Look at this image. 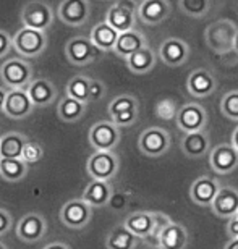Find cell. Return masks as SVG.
Returning a JSON list of instances; mask_svg holds the SVG:
<instances>
[{
  "label": "cell",
  "instance_id": "6da1fadb",
  "mask_svg": "<svg viewBox=\"0 0 238 249\" xmlns=\"http://www.w3.org/2000/svg\"><path fill=\"white\" fill-rule=\"evenodd\" d=\"M238 28L232 19H217L211 23L204 31V41L207 47L216 53H229L234 51L235 37H237Z\"/></svg>",
  "mask_w": 238,
  "mask_h": 249
},
{
  "label": "cell",
  "instance_id": "7a4b0ae2",
  "mask_svg": "<svg viewBox=\"0 0 238 249\" xmlns=\"http://www.w3.org/2000/svg\"><path fill=\"white\" fill-rule=\"evenodd\" d=\"M49 37L44 31L23 26L13 34V49L23 58H36L47 49Z\"/></svg>",
  "mask_w": 238,
  "mask_h": 249
},
{
  "label": "cell",
  "instance_id": "3957f363",
  "mask_svg": "<svg viewBox=\"0 0 238 249\" xmlns=\"http://www.w3.org/2000/svg\"><path fill=\"white\" fill-rule=\"evenodd\" d=\"M107 112L118 128L133 126L140 117V102L131 94H120L109 102Z\"/></svg>",
  "mask_w": 238,
  "mask_h": 249
},
{
  "label": "cell",
  "instance_id": "277c9868",
  "mask_svg": "<svg viewBox=\"0 0 238 249\" xmlns=\"http://www.w3.org/2000/svg\"><path fill=\"white\" fill-rule=\"evenodd\" d=\"M120 170V159L113 151H94L86 162V172L92 180L110 181Z\"/></svg>",
  "mask_w": 238,
  "mask_h": 249
},
{
  "label": "cell",
  "instance_id": "5b68a950",
  "mask_svg": "<svg viewBox=\"0 0 238 249\" xmlns=\"http://www.w3.org/2000/svg\"><path fill=\"white\" fill-rule=\"evenodd\" d=\"M0 79L8 89H26L34 79L33 67L23 58H10L0 67Z\"/></svg>",
  "mask_w": 238,
  "mask_h": 249
},
{
  "label": "cell",
  "instance_id": "8992f818",
  "mask_svg": "<svg viewBox=\"0 0 238 249\" xmlns=\"http://www.w3.org/2000/svg\"><path fill=\"white\" fill-rule=\"evenodd\" d=\"M172 136L167 129L161 126H149L145 131H141L138 138V149L146 157H162L170 151Z\"/></svg>",
  "mask_w": 238,
  "mask_h": 249
},
{
  "label": "cell",
  "instance_id": "52a82bcc",
  "mask_svg": "<svg viewBox=\"0 0 238 249\" xmlns=\"http://www.w3.org/2000/svg\"><path fill=\"white\" fill-rule=\"evenodd\" d=\"M65 55L67 60L76 67H86L99 60L102 55V51L94 46L91 37L86 36H76L72 37L65 46Z\"/></svg>",
  "mask_w": 238,
  "mask_h": 249
},
{
  "label": "cell",
  "instance_id": "ba28073f",
  "mask_svg": "<svg viewBox=\"0 0 238 249\" xmlns=\"http://www.w3.org/2000/svg\"><path fill=\"white\" fill-rule=\"evenodd\" d=\"M120 128L112 120L96 122L89 129L88 139L94 151H113L120 142Z\"/></svg>",
  "mask_w": 238,
  "mask_h": 249
},
{
  "label": "cell",
  "instance_id": "9c48e42d",
  "mask_svg": "<svg viewBox=\"0 0 238 249\" xmlns=\"http://www.w3.org/2000/svg\"><path fill=\"white\" fill-rule=\"evenodd\" d=\"M138 19V5L133 0H118L107 10L106 21L115 28L118 33H125L130 29H136Z\"/></svg>",
  "mask_w": 238,
  "mask_h": 249
},
{
  "label": "cell",
  "instance_id": "30bf717a",
  "mask_svg": "<svg viewBox=\"0 0 238 249\" xmlns=\"http://www.w3.org/2000/svg\"><path fill=\"white\" fill-rule=\"evenodd\" d=\"M92 218V206L84 199H70L60 209V222L70 230H83Z\"/></svg>",
  "mask_w": 238,
  "mask_h": 249
},
{
  "label": "cell",
  "instance_id": "8fae6325",
  "mask_svg": "<svg viewBox=\"0 0 238 249\" xmlns=\"http://www.w3.org/2000/svg\"><path fill=\"white\" fill-rule=\"evenodd\" d=\"M175 123L180 131L193 133V131H204L209 117H207L206 108L198 102H188L178 108Z\"/></svg>",
  "mask_w": 238,
  "mask_h": 249
},
{
  "label": "cell",
  "instance_id": "7c38bea8",
  "mask_svg": "<svg viewBox=\"0 0 238 249\" xmlns=\"http://www.w3.org/2000/svg\"><path fill=\"white\" fill-rule=\"evenodd\" d=\"M21 21L23 26L46 33L54 23L52 7L42 0H31L21 8Z\"/></svg>",
  "mask_w": 238,
  "mask_h": 249
},
{
  "label": "cell",
  "instance_id": "4fadbf2b",
  "mask_svg": "<svg viewBox=\"0 0 238 249\" xmlns=\"http://www.w3.org/2000/svg\"><path fill=\"white\" fill-rule=\"evenodd\" d=\"M209 163L217 175H230L238 168V151L232 142L217 144L209 152Z\"/></svg>",
  "mask_w": 238,
  "mask_h": 249
},
{
  "label": "cell",
  "instance_id": "5bb4252c",
  "mask_svg": "<svg viewBox=\"0 0 238 249\" xmlns=\"http://www.w3.org/2000/svg\"><path fill=\"white\" fill-rule=\"evenodd\" d=\"M57 17L68 26H83L91 17V5L88 0H62L57 8Z\"/></svg>",
  "mask_w": 238,
  "mask_h": 249
},
{
  "label": "cell",
  "instance_id": "9a60e30c",
  "mask_svg": "<svg viewBox=\"0 0 238 249\" xmlns=\"http://www.w3.org/2000/svg\"><path fill=\"white\" fill-rule=\"evenodd\" d=\"M47 231V222L41 213L29 212L21 217V220L17 225V236L23 243L33 245V243L41 241Z\"/></svg>",
  "mask_w": 238,
  "mask_h": 249
},
{
  "label": "cell",
  "instance_id": "2e32d148",
  "mask_svg": "<svg viewBox=\"0 0 238 249\" xmlns=\"http://www.w3.org/2000/svg\"><path fill=\"white\" fill-rule=\"evenodd\" d=\"M34 102L31 101L26 89H8L7 101H5L3 113L13 120H23L34 112Z\"/></svg>",
  "mask_w": 238,
  "mask_h": 249
},
{
  "label": "cell",
  "instance_id": "e0dca14e",
  "mask_svg": "<svg viewBox=\"0 0 238 249\" xmlns=\"http://www.w3.org/2000/svg\"><path fill=\"white\" fill-rule=\"evenodd\" d=\"M217 89V79L214 73L206 68H196L188 74L186 91L196 99H206L212 96Z\"/></svg>",
  "mask_w": 238,
  "mask_h": 249
},
{
  "label": "cell",
  "instance_id": "ac0fdd59",
  "mask_svg": "<svg viewBox=\"0 0 238 249\" xmlns=\"http://www.w3.org/2000/svg\"><path fill=\"white\" fill-rule=\"evenodd\" d=\"M222 185L219 180L209 175L198 177L190 186V199L201 207H211L216 196L219 194Z\"/></svg>",
  "mask_w": 238,
  "mask_h": 249
},
{
  "label": "cell",
  "instance_id": "d6986e66",
  "mask_svg": "<svg viewBox=\"0 0 238 249\" xmlns=\"http://www.w3.org/2000/svg\"><path fill=\"white\" fill-rule=\"evenodd\" d=\"M159 60L167 67H180L190 57V46L183 39L168 37L159 46Z\"/></svg>",
  "mask_w": 238,
  "mask_h": 249
},
{
  "label": "cell",
  "instance_id": "ffe728a7",
  "mask_svg": "<svg viewBox=\"0 0 238 249\" xmlns=\"http://www.w3.org/2000/svg\"><path fill=\"white\" fill-rule=\"evenodd\" d=\"M172 7L168 0H143L138 5V19L149 26L165 21L170 17Z\"/></svg>",
  "mask_w": 238,
  "mask_h": 249
},
{
  "label": "cell",
  "instance_id": "44dd1931",
  "mask_svg": "<svg viewBox=\"0 0 238 249\" xmlns=\"http://www.w3.org/2000/svg\"><path fill=\"white\" fill-rule=\"evenodd\" d=\"M180 149L188 159H202L211 152V138L207 131H193L183 133L180 141Z\"/></svg>",
  "mask_w": 238,
  "mask_h": 249
},
{
  "label": "cell",
  "instance_id": "7402d4cb",
  "mask_svg": "<svg viewBox=\"0 0 238 249\" xmlns=\"http://www.w3.org/2000/svg\"><path fill=\"white\" fill-rule=\"evenodd\" d=\"M211 212L219 218H230L238 213V189L234 186H222L211 206Z\"/></svg>",
  "mask_w": 238,
  "mask_h": 249
},
{
  "label": "cell",
  "instance_id": "603a6c76",
  "mask_svg": "<svg viewBox=\"0 0 238 249\" xmlns=\"http://www.w3.org/2000/svg\"><path fill=\"white\" fill-rule=\"evenodd\" d=\"M156 223H157V212L138 211V212L130 213V215L125 218L123 225L131 233H135L140 240H147V238L152 235V231H154Z\"/></svg>",
  "mask_w": 238,
  "mask_h": 249
},
{
  "label": "cell",
  "instance_id": "cb8c5ba5",
  "mask_svg": "<svg viewBox=\"0 0 238 249\" xmlns=\"http://www.w3.org/2000/svg\"><path fill=\"white\" fill-rule=\"evenodd\" d=\"M147 37L138 29H130V31L120 33L118 34L117 44H115V55H118L123 60H127L128 57L133 55L135 52L141 51L143 47H147Z\"/></svg>",
  "mask_w": 238,
  "mask_h": 249
},
{
  "label": "cell",
  "instance_id": "d4e9b609",
  "mask_svg": "<svg viewBox=\"0 0 238 249\" xmlns=\"http://www.w3.org/2000/svg\"><path fill=\"white\" fill-rule=\"evenodd\" d=\"M188 246V230L182 223L170 222L159 235V249H186Z\"/></svg>",
  "mask_w": 238,
  "mask_h": 249
},
{
  "label": "cell",
  "instance_id": "484cf974",
  "mask_svg": "<svg viewBox=\"0 0 238 249\" xmlns=\"http://www.w3.org/2000/svg\"><path fill=\"white\" fill-rule=\"evenodd\" d=\"M26 91L31 97L36 107H47L55 101L57 97V88L54 86L52 81L47 78H36L33 79L31 84L26 88Z\"/></svg>",
  "mask_w": 238,
  "mask_h": 249
},
{
  "label": "cell",
  "instance_id": "4316f807",
  "mask_svg": "<svg viewBox=\"0 0 238 249\" xmlns=\"http://www.w3.org/2000/svg\"><path fill=\"white\" fill-rule=\"evenodd\" d=\"M112 194H113V188L110 185V181L92 180L84 188L81 197L92 207H106L110 202Z\"/></svg>",
  "mask_w": 238,
  "mask_h": 249
},
{
  "label": "cell",
  "instance_id": "83f0119b",
  "mask_svg": "<svg viewBox=\"0 0 238 249\" xmlns=\"http://www.w3.org/2000/svg\"><path fill=\"white\" fill-rule=\"evenodd\" d=\"M157 58H159L157 53L147 46V47H143L141 51L135 52L133 55H130L125 62H127L128 70H130L133 74H147L154 70Z\"/></svg>",
  "mask_w": 238,
  "mask_h": 249
},
{
  "label": "cell",
  "instance_id": "f1b7e54d",
  "mask_svg": "<svg viewBox=\"0 0 238 249\" xmlns=\"http://www.w3.org/2000/svg\"><path fill=\"white\" fill-rule=\"evenodd\" d=\"M118 34L120 33H118L115 28H112L107 21H101L91 29L89 37H91V41L94 42V46H96L99 51L110 52L115 49Z\"/></svg>",
  "mask_w": 238,
  "mask_h": 249
},
{
  "label": "cell",
  "instance_id": "f546056e",
  "mask_svg": "<svg viewBox=\"0 0 238 249\" xmlns=\"http://www.w3.org/2000/svg\"><path fill=\"white\" fill-rule=\"evenodd\" d=\"M138 245H140V238L128 230L123 223L113 227L106 238L107 249H136Z\"/></svg>",
  "mask_w": 238,
  "mask_h": 249
},
{
  "label": "cell",
  "instance_id": "4dcf8cb0",
  "mask_svg": "<svg viewBox=\"0 0 238 249\" xmlns=\"http://www.w3.org/2000/svg\"><path fill=\"white\" fill-rule=\"evenodd\" d=\"M26 136L21 133H5L0 136V159H21Z\"/></svg>",
  "mask_w": 238,
  "mask_h": 249
},
{
  "label": "cell",
  "instance_id": "1f68e13d",
  "mask_svg": "<svg viewBox=\"0 0 238 249\" xmlns=\"http://www.w3.org/2000/svg\"><path fill=\"white\" fill-rule=\"evenodd\" d=\"M86 113V102L76 101L70 96H65L58 104V117L65 123H75L81 120Z\"/></svg>",
  "mask_w": 238,
  "mask_h": 249
},
{
  "label": "cell",
  "instance_id": "d6a6232c",
  "mask_svg": "<svg viewBox=\"0 0 238 249\" xmlns=\"http://www.w3.org/2000/svg\"><path fill=\"white\" fill-rule=\"evenodd\" d=\"M28 173V163L23 159H0V177L5 181H21Z\"/></svg>",
  "mask_w": 238,
  "mask_h": 249
},
{
  "label": "cell",
  "instance_id": "836d02e7",
  "mask_svg": "<svg viewBox=\"0 0 238 249\" xmlns=\"http://www.w3.org/2000/svg\"><path fill=\"white\" fill-rule=\"evenodd\" d=\"M89 88H91V78L78 74V76H73L70 81L67 83V96L88 104L89 102Z\"/></svg>",
  "mask_w": 238,
  "mask_h": 249
},
{
  "label": "cell",
  "instance_id": "e575fe53",
  "mask_svg": "<svg viewBox=\"0 0 238 249\" xmlns=\"http://www.w3.org/2000/svg\"><path fill=\"white\" fill-rule=\"evenodd\" d=\"M178 8L190 18H204L211 10V0H178Z\"/></svg>",
  "mask_w": 238,
  "mask_h": 249
},
{
  "label": "cell",
  "instance_id": "d590c367",
  "mask_svg": "<svg viewBox=\"0 0 238 249\" xmlns=\"http://www.w3.org/2000/svg\"><path fill=\"white\" fill-rule=\"evenodd\" d=\"M220 112L225 118L238 123V91H229L222 96Z\"/></svg>",
  "mask_w": 238,
  "mask_h": 249
},
{
  "label": "cell",
  "instance_id": "8d00e7d4",
  "mask_svg": "<svg viewBox=\"0 0 238 249\" xmlns=\"http://www.w3.org/2000/svg\"><path fill=\"white\" fill-rule=\"evenodd\" d=\"M154 113L157 118H161L164 122H170V120H175L177 118V113H178V107H177V102L173 99H161L156 107H154Z\"/></svg>",
  "mask_w": 238,
  "mask_h": 249
},
{
  "label": "cell",
  "instance_id": "74e56055",
  "mask_svg": "<svg viewBox=\"0 0 238 249\" xmlns=\"http://www.w3.org/2000/svg\"><path fill=\"white\" fill-rule=\"evenodd\" d=\"M44 157V149L39 142L36 141H29L24 144V149H23V162H26L28 165H31V163H37L41 159Z\"/></svg>",
  "mask_w": 238,
  "mask_h": 249
},
{
  "label": "cell",
  "instance_id": "f35d334b",
  "mask_svg": "<svg viewBox=\"0 0 238 249\" xmlns=\"http://www.w3.org/2000/svg\"><path fill=\"white\" fill-rule=\"evenodd\" d=\"M107 94V86L101 79H92L91 78V88H89V102H97L104 99Z\"/></svg>",
  "mask_w": 238,
  "mask_h": 249
},
{
  "label": "cell",
  "instance_id": "ab89813d",
  "mask_svg": "<svg viewBox=\"0 0 238 249\" xmlns=\"http://www.w3.org/2000/svg\"><path fill=\"white\" fill-rule=\"evenodd\" d=\"M128 204V194L127 193H115L113 191L110 202H109V207L112 211H123Z\"/></svg>",
  "mask_w": 238,
  "mask_h": 249
},
{
  "label": "cell",
  "instance_id": "60d3db41",
  "mask_svg": "<svg viewBox=\"0 0 238 249\" xmlns=\"http://www.w3.org/2000/svg\"><path fill=\"white\" fill-rule=\"evenodd\" d=\"M10 49H13V36L0 29V58L7 57L10 53Z\"/></svg>",
  "mask_w": 238,
  "mask_h": 249
},
{
  "label": "cell",
  "instance_id": "b9f144b4",
  "mask_svg": "<svg viewBox=\"0 0 238 249\" xmlns=\"http://www.w3.org/2000/svg\"><path fill=\"white\" fill-rule=\"evenodd\" d=\"M13 225V218L12 213H10L7 209L0 207V238H2L5 233H7Z\"/></svg>",
  "mask_w": 238,
  "mask_h": 249
},
{
  "label": "cell",
  "instance_id": "7bdbcfd3",
  "mask_svg": "<svg viewBox=\"0 0 238 249\" xmlns=\"http://www.w3.org/2000/svg\"><path fill=\"white\" fill-rule=\"evenodd\" d=\"M227 233H229L230 238L238 236V213L235 217H232L229 220V223H227Z\"/></svg>",
  "mask_w": 238,
  "mask_h": 249
},
{
  "label": "cell",
  "instance_id": "ee69618b",
  "mask_svg": "<svg viewBox=\"0 0 238 249\" xmlns=\"http://www.w3.org/2000/svg\"><path fill=\"white\" fill-rule=\"evenodd\" d=\"M44 249H72L67 243H62V241H52L49 243L47 246H44Z\"/></svg>",
  "mask_w": 238,
  "mask_h": 249
},
{
  "label": "cell",
  "instance_id": "f6af8a7d",
  "mask_svg": "<svg viewBox=\"0 0 238 249\" xmlns=\"http://www.w3.org/2000/svg\"><path fill=\"white\" fill-rule=\"evenodd\" d=\"M7 94H8V91H7V89L0 86V112H3V107H5V101H7Z\"/></svg>",
  "mask_w": 238,
  "mask_h": 249
},
{
  "label": "cell",
  "instance_id": "bcb514c9",
  "mask_svg": "<svg viewBox=\"0 0 238 249\" xmlns=\"http://www.w3.org/2000/svg\"><path fill=\"white\" fill-rule=\"evenodd\" d=\"M224 249H238V236L230 238V240L227 241V245L224 246Z\"/></svg>",
  "mask_w": 238,
  "mask_h": 249
},
{
  "label": "cell",
  "instance_id": "7dc6e473",
  "mask_svg": "<svg viewBox=\"0 0 238 249\" xmlns=\"http://www.w3.org/2000/svg\"><path fill=\"white\" fill-rule=\"evenodd\" d=\"M232 144H234V147L238 151V126L234 129V133H232Z\"/></svg>",
  "mask_w": 238,
  "mask_h": 249
},
{
  "label": "cell",
  "instance_id": "c3c4849f",
  "mask_svg": "<svg viewBox=\"0 0 238 249\" xmlns=\"http://www.w3.org/2000/svg\"><path fill=\"white\" fill-rule=\"evenodd\" d=\"M234 52L238 55V33H237V37H235V46H234Z\"/></svg>",
  "mask_w": 238,
  "mask_h": 249
},
{
  "label": "cell",
  "instance_id": "681fc988",
  "mask_svg": "<svg viewBox=\"0 0 238 249\" xmlns=\"http://www.w3.org/2000/svg\"><path fill=\"white\" fill-rule=\"evenodd\" d=\"M0 249H7V246H5L2 241H0Z\"/></svg>",
  "mask_w": 238,
  "mask_h": 249
}]
</instances>
